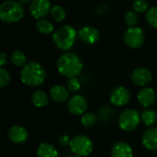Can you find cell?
Segmentation results:
<instances>
[{"label":"cell","instance_id":"cell-1","mask_svg":"<svg viewBox=\"0 0 157 157\" xmlns=\"http://www.w3.org/2000/svg\"><path fill=\"white\" fill-rule=\"evenodd\" d=\"M47 74L44 67L37 62H29L26 63L20 71V80L29 86H39L42 85L46 79Z\"/></svg>","mask_w":157,"mask_h":157},{"label":"cell","instance_id":"cell-2","mask_svg":"<svg viewBox=\"0 0 157 157\" xmlns=\"http://www.w3.org/2000/svg\"><path fill=\"white\" fill-rule=\"evenodd\" d=\"M83 63L81 59L73 52H65L61 55L57 61L58 72L68 78L78 76L83 70Z\"/></svg>","mask_w":157,"mask_h":157},{"label":"cell","instance_id":"cell-3","mask_svg":"<svg viewBox=\"0 0 157 157\" xmlns=\"http://www.w3.org/2000/svg\"><path fill=\"white\" fill-rule=\"evenodd\" d=\"M76 37V30L70 25H63L52 34V40L55 45L63 51L70 50L75 42Z\"/></svg>","mask_w":157,"mask_h":157},{"label":"cell","instance_id":"cell-4","mask_svg":"<svg viewBox=\"0 0 157 157\" xmlns=\"http://www.w3.org/2000/svg\"><path fill=\"white\" fill-rule=\"evenodd\" d=\"M25 14L22 4L13 0H7L0 6V18L6 23H16L19 21Z\"/></svg>","mask_w":157,"mask_h":157},{"label":"cell","instance_id":"cell-5","mask_svg":"<svg viewBox=\"0 0 157 157\" xmlns=\"http://www.w3.org/2000/svg\"><path fill=\"white\" fill-rule=\"evenodd\" d=\"M69 145L73 154L78 156H87L93 151V143L91 139L84 134L75 135L71 139Z\"/></svg>","mask_w":157,"mask_h":157},{"label":"cell","instance_id":"cell-6","mask_svg":"<svg viewBox=\"0 0 157 157\" xmlns=\"http://www.w3.org/2000/svg\"><path fill=\"white\" fill-rule=\"evenodd\" d=\"M141 121V115L136 109H127L119 117V126L122 131L132 132L138 127Z\"/></svg>","mask_w":157,"mask_h":157},{"label":"cell","instance_id":"cell-7","mask_svg":"<svg viewBox=\"0 0 157 157\" xmlns=\"http://www.w3.org/2000/svg\"><path fill=\"white\" fill-rule=\"evenodd\" d=\"M144 40V32L141 28L132 27L129 28L124 33V41L130 48L138 49L143 46Z\"/></svg>","mask_w":157,"mask_h":157},{"label":"cell","instance_id":"cell-8","mask_svg":"<svg viewBox=\"0 0 157 157\" xmlns=\"http://www.w3.org/2000/svg\"><path fill=\"white\" fill-rule=\"evenodd\" d=\"M51 9L50 0H32L29 4V12L37 20L47 16L51 12Z\"/></svg>","mask_w":157,"mask_h":157},{"label":"cell","instance_id":"cell-9","mask_svg":"<svg viewBox=\"0 0 157 157\" xmlns=\"http://www.w3.org/2000/svg\"><path fill=\"white\" fill-rule=\"evenodd\" d=\"M68 110L75 116H81L86 113L87 100L82 95H75L68 100Z\"/></svg>","mask_w":157,"mask_h":157},{"label":"cell","instance_id":"cell-10","mask_svg":"<svg viewBox=\"0 0 157 157\" xmlns=\"http://www.w3.org/2000/svg\"><path fill=\"white\" fill-rule=\"evenodd\" d=\"M131 99V94L129 90L124 86H118L114 88L110 93V102L118 107L125 106Z\"/></svg>","mask_w":157,"mask_h":157},{"label":"cell","instance_id":"cell-11","mask_svg":"<svg viewBox=\"0 0 157 157\" xmlns=\"http://www.w3.org/2000/svg\"><path fill=\"white\" fill-rule=\"evenodd\" d=\"M7 136L12 143L17 144H21L28 140L29 132L24 127L19 125H14L9 128L7 132Z\"/></svg>","mask_w":157,"mask_h":157},{"label":"cell","instance_id":"cell-12","mask_svg":"<svg viewBox=\"0 0 157 157\" xmlns=\"http://www.w3.org/2000/svg\"><path fill=\"white\" fill-rule=\"evenodd\" d=\"M132 81L139 86H147L152 81V74L147 68H137L132 74Z\"/></svg>","mask_w":157,"mask_h":157},{"label":"cell","instance_id":"cell-13","mask_svg":"<svg viewBox=\"0 0 157 157\" xmlns=\"http://www.w3.org/2000/svg\"><path fill=\"white\" fill-rule=\"evenodd\" d=\"M142 144L147 150H157V127H151L144 132Z\"/></svg>","mask_w":157,"mask_h":157},{"label":"cell","instance_id":"cell-14","mask_svg":"<svg viewBox=\"0 0 157 157\" xmlns=\"http://www.w3.org/2000/svg\"><path fill=\"white\" fill-rule=\"evenodd\" d=\"M78 36L81 39V40L84 41L85 43L94 44L98 40L100 34L96 28L91 26H86L79 30Z\"/></svg>","mask_w":157,"mask_h":157},{"label":"cell","instance_id":"cell-15","mask_svg":"<svg viewBox=\"0 0 157 157\" xmlns=\"http://www.w3.org/2000/svg\"><path fill=\"white\" fill-rule=\"evenodd\" d=\"M138 102L144 108L151 107L156 99V94L155 91L151 87H144L143 88L138 96H137Z\"/></svg>","mask_w":157,"mask_h":157},{"label":"cell","instance_id":"cell-16","mask_svg":"<svg viewBox=\"0 0 157 157\" xmlns=\"http://www.w3.org/2000/svg\"><path fill=\"white\" fill-rule=\"evenodd\" d=\"M51 98L56 103H63L69 100V91L63 86H54L50 90Z\"/></svg>","mask_w":157,"mask_h":157},{"label":"cell","instance_id":"cell-17","mask_svg":"<svg viewBox=\"0 0 157 157\" xmlns=\"http://www.w3.org/2000/svg\"><path fill=\"white\" fill-rule=\"evenodd\" d=\"M132 156H133V152L132 147L124 142H118L111 148V157Z\"/></svg>","mask_w":157,"mask_h":157},{"label":"cell","instance_id":"cell-18","mask_svg":"<svg viewBox=\"0 0 157 157\" xmlns=\"http://www.w3.org/2000/svg\"><path fill=\"white\" fill-rule=\"evenodd\" d=\"M38 157H58V152L56 148L48 143H42L37 149Z\"/></svg>","mask_w":157,"mask_h":157},{"label":"cell","instance_id":"cell-19","mask_svg":"<svg viewBox=\"0 0 157 157\" xmlns=\"http://www.w3.org/2000/svg\"><path fill=\"white\" fill-rule=\"evenodd\" d=\"M31 101L36 108H43V107H46L48 105L49 98L46 95V93H44L43 91L37 90L32 94Z\"/></svg>","mask_w":157,"mask_h":157},{"label":"cell","instance_id":"cell-20","mask_svg":"<svg viewBox=\"0 0 157 157\" xmlns=\"http://www.w3.org/2000/svg\"><path fill=\"white\" fill-rule=\"evenodd\" d=\"M141 119L143 121V122L148 126V127H152L155 123H156L157 121V115L155 110L153 109H145L142 112L141 114Z\"/></svg>","mask_w":157,"mask_h":157},{"label":"cell","instance_id":"cell-21","mask_svg":"<svg viewBox=\"0 0 157 157\" xmlns=\"http://www.w3.org/2000/svg\"><path fill=\"white\" fill-rule=\"evenodd\" d=\"M35 26L37 30L42 34H50L53 31V25L48 19H38Z\"/></svg>","mask_w":157,"mask_h":157},{"label":"cell","instance_id":"cell-22","mask_svg":"<svg viewBox=\"0 0 157 157\" xmlns=\"http://www.w3.org/2000/svg\"><path fill=\"white\" fill-rule=\"evenodd\" d=\"M10 60H11V63H13V65H15L17 67H23L26 64L27 57L23 52L17 50L14 52H12V54L10 56Z\"/></svg>","mask_w":157,"mask_h":157},{"label":"cell","instance_id":"cell-23","mask_svg":"<svg viewBox=\"0 0 157 157\" xmlns=\"http://www.w3.org/2000/svg\"><path fill=\"white\" fill-rule=\"evenodd\" d=\"M50 13H51L52 17L57 22H61V21L64 20V18L66 17L65 11L63 8V6H58V5H55V6H52V9H51Z\"/></svg>","mask_w":157,"mask_h":157},{"label":"cell","instance_id":"cell-24","mask_svg":"<svg viewBox=\"0 0 157 157\" xmlns=\"http://www.w3.org/2000/svg\"><path fill=\"white\" fill-rule=\"evenodd\" d=\"M96 122H97V116L94 113L88 112V113H85L84 115H82L81 123L83 126L92 127L96 124Z\"/></svg>","mask_w":157,"mask_h":157},{"label":"cell","instance_id":"cell-25","mask_svg":"<svg viewBox=\"0 0 157 157\" xmlns=\"http://www.w3.org/2000/svg\"><path fill=\"white\" fill-rule=\"evenodd\" d=\"M146 19L152 27L157 29V6H152L147 10Z\"/></svg>","mask_w":157,"mask_h":157},{"label":"cell","instance_id":"cell-26","mask_svg":"<svg viewBox=\"0 0 157 157\" xmlns=\"http://www.w3.org/2000/svg\"><path fill=\"white\" fill-rule=\"evenodd\" d=\"M132 6L134 11L137 13H144L149 9V6L146 0H134Z\"/></svg>","mask_w":157,"mask_h":157},{"label":"cell","instance_id":"cell-27","mask_svg":"<svg viewBox=\"0 0 157 157\" xmlns=\"http://www.w3.org/2000/svg\"><path fill=\"white\" fill-rule=\"evenodd\" d=\"M124 18H125L126 24H127L130 28L135 27V25H136L137 22H138V16H137L136 12H133V11H129V12H127Z\"/></svg>","mask_w":157,"mask_h":157},{"label":"cell","instance_id":"cell-28","mask_svg":"<svg viewBox=\"0 0 157 157\" xmlns=\"http://www.w3.org/2000/svg\"><path fill=\"white\" fill-rule=\"evenodd\" d=\"M10 80H11L10 74L7 72V70L2 67L0 69V86L1 87L6 86L10 83Z\"/></svg>","mask_w":157,"mask_h":157},{"label":"cell","instance_id":"cell-29","mask_svg":"<svg viewBox=\"0 0 157 157\" xmlns=\"http://www.w3.org/2000/svg\"><path fill=\"white\" fill-rule=\"evenodd\" d=\"M81 87V84L80 81L76 78V77H73V78H69L68 82H67V88L69 91L72 92H77Z\"/></svg>","mask_w":157,"mask_h":157},{"label":"cell","instance_id":"cell-30","mask_svg":"<svg viewBox=\"0 0 157 157\" xmlns=\"http://www.w3.org/2000/svg\"><path fill=\"white\" fill-rule=\"evenodd\" d=\"M70 142H71V139L66 135H62L59 138V143L62 145H68V144H70Z\"/></svg>","mask_w":157,"mask_h":157},{"label":"cell","instance_id":"cell-31","mask_svg":"<svg viewBox=\"0 0 157 157\" xmlns=\"http://www.w3.org/2000/svg\"><path fill=\"white\" fill-rule=\"evenodd\" d=\"M6 63H7V56H6V54L4 52H1V56H0V65L3 67Z\"/></svg>","mask_w":157,"mask_h":157},{"label":"cell","instance_id":"cell-32","mask_svg":"<svg viewBox=\"0 0 157 157\" xmlns=\"http://www.w3.org/2000/svg\"><path fill=\"white\" fill-rule=\"evenodd\" d=\"M32 0H18V2L20 3V4H22V5H25V4H28V3H29V2H31Z\"/></svg>","mask_w":157,"mask_h":157},{"label":"cell","instance_id":"cell-33","mask_svg":"<svg viewBox=\"0 0 157 157\" xmlns=\"http://www.w3.org/2000/svg\"><path fill=\"white\" fill-rule=\"evenodd\" d=\"M68 157H81V156H78V155H69Z\"/></svg>","mask_w":157,"mask_h":157},{"label":"cell","instance_id":"cell-34","mask_svg":"<svg viewBox=\"0 0 157 157\" xmlns=\"http://www.w3.org/2000/svg\"><path fill=\"white\" fill-rule=\"evenodd\" d=\"M156 127H157V121H156Z\"/></svg>","mask_w":157,"mask_h":157}]
</instances>
